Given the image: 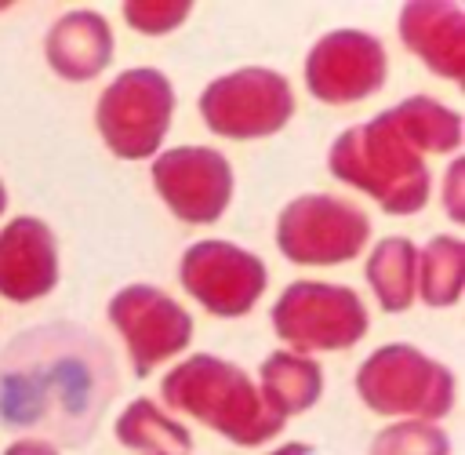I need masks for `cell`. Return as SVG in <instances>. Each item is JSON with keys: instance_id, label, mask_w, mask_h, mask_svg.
Segmentation results:
<instances>
[{"instance_id": "cell-12", "label": "cell", "mask_w": 465, "mask_h": 455, "mask_svg": "<svg viewBox=\"0 0 465 455\" xmlns=\"http://www.w3.org/2000/svg\"><path fill=\"white\" fill-rule=\"evenodd\" d=\"M153 186L182 222L207 226L232 200V164L211 146H174L156 153Z\"/></svg>"}, {"instance_id": "cell-9", "label": "cell", "mask_w": 465, "mask_h": 455, "mask_svg": "<svg viewBox=\"0 0 465 455\" xmlns=\"http://www.w3.org/2000/svg\"><path fill=\"white\" fill-rule=\"evenodd\" d=\"M109 324L124 335L131 371L145 379L156 364L182 353L193 339V317L182 302H174L163 288L127 284L105 306Z\"/></svg>"}, {"instance_id": "cell-26", "label": "cell", "mask_w": 465, "mask_h": 455, "mask_svg": "<svg viewBox=\"0 0 465 455\" xmlns=\"http://www.w3.org/2000/svg\"><path fill=\"white\" fill-rule=\"evenodd\" d=\"M4 207H7V189H4V182H0V215H4Z\"/></svg>"}, {"instance_id": "cell-20", "label": "cell", "mask_w": 465, "mask_h": 455, "mask_svg": "<svg viewBox=\"0 0 465 455\" xmlns=\"http://www.w3.org/2000/svg\"><path fill=\"white\" fill-rule=\"evenodd\" d=\"M465 288V244L458 237H432L418 248V288L414 298L425 306H454Z\"/></svg>"}, {"instance_id": "cell-25", "label": "cell", "mask_w": 465, "mask_h": 455, "mask_svg": "<svg viewBox=\"0 0 465 455\" xmlns=\"http://www.w3.org/2000/svg\"><path fill=\"white\" fill-rule=\"evenodd\" d=\"M269 455H320L312 444H302V440H287V444H280L276 451H269Z\"/></svg>"}, {"instance_id": "cell-13", "label": "cell", "mask_w": 465, "mask_h": 455, "mask_svg": "<svg viewBox=\"0 0 465 455\" xmlns=\"http://www.w3.org/2000/svg\"><path fill=\"white\" fill-rule=\"evenodd\" d=\"M58 284V244L44 218L18 215L0 229V295L11 302L44 298Z\"/></svg>"}, {"instance_id": "cell-23", "label": "cell", "mask_w": 465, "mask_h": 455, "mask_svg": "<svg viewBox=\"0 0 465 455\" xmlns=\"http://www.w3.org/2000/svg\"><path fill=\"white\" fill-rule=\"evenodd\" d=\"M461 175H465V160L458 157L450 167H447V211L454 222L465 218V207H461Z\"/></svg>"}, {"instance_id": "cell-22", "label": "cell", "mask_w": 465, "mask_h": 455, "mask_svg": "<svg viewBox=\"0 0 465 455\" xmlns=\"http://www.w3.org/2000/svg\"><path fill=\"white\" fill-rule=\"evenodd\" d=\"M193 4L189 0H127L124 4V18L149 36H163L174 25H182L189 18Z\"/></svg>"}, {"instance_id": "cell-14", "label": "cell", "mask_w": 465, "mask_h": 455, "mask_svg": "<svg viewBox=\"0 0 465 455\" xmlns=\"http://www.w3.org/2000/svg\"><path fill=\"white\" fill-rule=\"evenodd\" d=\"M396 25L429 73L454 84L465 80V11L454 0H407Z\"/></svg>"}, {"instance_id": "cell-21", "label": "cell", "mask_w": 465, "mask_h": 455, "mask_svg": "<svg viewBox=\"0 0 465 455\" xmlns=\"http://www.w3.org/2000/svg\"><path fill=\"white\" fill-rule=\"evenodd\" d=\"M367 455H450V437L436 422L400 419L374 433Z\"/></svg>"}, {"instance_id": "cell-19", "label": "cell", "mask_w": 465, "mask_h": 455, "mask_svg": "<svg viewBox=\"0 0 465 455\" xmlns=\"http://www.w3.org/2000/svg\"><path fill=\"white\" fill-rule=\"evenodd\" d=\"M116 440L145 455H189L193 433L149 397H134L116 419Z\"/></svg>"}, {"instance_id": "cell-11", "label": "cell", "mask_w": 465, "mask_h": 455, "mask_svg": "<svg viewBox=\"0 0 465 455\" xmlns=\"http://www.w3.org/2000/svg\"><path fill=\"white\" fill-rule=\"evenodd\" d=\"M385 44L367 29H331L305 55V87L312 98L345 106L374 95L385 84Z\"/></svg>"}, {"instance_id": "cell-3", "label": "cell", "mask_w": 465, "mask_h": 455, "mask_svg": "<svg viewBox=\"0 0 465 455\" xmlns=\"http://www.w3.org/2000/svg\"><path fill=\"white\" fill-rule=\"evenodd\" d=\"M334 178L363 189L389 215H414L425 207L432 178L425 157L400 135L389 113H378L367 124L345 127L327 153Z\"/></svg>"}, {"instance_id": "cell-24", "label": "cell", "mask_w": 465, "mask_h": 455, "mask_svg": "<svg viewBox=\"0 0 465 455\" xmlns=\"http://www.w3.org/2000/svg\"><path fill=\"white\" fill-rule=\"evenodd\" d=\"M4 455H58V448L47 440H36V437H18L4 448Z\"/></svg>"}, {"instance_id": "cell-18", "label": "cell", "mask_w": 465, "mask_h": 455, "mask_svg": "<svg viewBox=\"0 0 465 455\" xmlns=\"http://www.w3.org/2000/svg\"><path fill=\"white\" fill-rule=\"evenodd\" d=\"M385 113L421 157L425 153H454L461 146V116H458V109L443 106L440 98L411 95Z\"/></svg>"}, {"instance_id": "cell-17", "label": "cell", "mask_w": 465, "mask_h": 455, "mask_svg": "<svg viewBox=\"0 0 465 455\" xmlns=\"http://www.w3.org/2000/svg\"><path fill=\"white\" fill-rule=\"evenodd\" d=\"M363 277L385 313H400L414 302L418 288V248L411 237H381L363 266Z\"/></svg>"}, {"instance_id": "cell-6", "label": "cell", "mask_w": 465, "mask_h": 455, "mask_svg": "<svg viewBox=\"0 0 465 455\" xmlns=\"http://www.w3.org/2000/svg\"><path fill=\"white\" fill-rule=\"evenodd\" d=\"M272 331L294 353L349 349L367 335V306L349 284L294 280L272 302Z\"/></svg>"}, {"instance_id": "cell-16", "label": "cell", "mask_w": 465, "mask_h": 455, "mask_svg": "<svg viewBox=\"0 0 465 455\" xmlns=\"http://www.w3.org/2000/svg\"><path fill=\"white\" fill-rule=\"evenodd\" d=\"M254 386H258L265 408L287 422V415H302L320 400L323 368H320L316 357H305V353H294V349H276L262 360V371H258Z\"/></svg>"}, {"instance_id": "cell-4", "label": "cell", "mask_w": 465, "mask_h": 455, "mask_svg": "<svg viewBox=\"0 0 465 455\" xmlns=\"http://www.w3.org/2000/svg\"><path fill=\"white\" fill-rule=\"evenodd\" d=\"M356 393L378 415L436 422L454 408V375L425 349L389 342L356 368Z\"/></svg>"}, {"instance_id": "cell-8", "label": "cell", "mask_w": 465, "mask_h": 455, "mask_svg": "<svg viewBox=\"0 0 465 455\" xmlns=\"http://www.w3.org/2000/svg\"><path fill=\"white\" fill-rule=\"evenodd\" d=\"M200 116L214 135L262 138L276 135L294 113L291 80L269 66H243L214 76L200 91Z\"/></svg>"}, {"instance_id": "cell-10", "label": "cell", "mask_w": 465, "mask_h": 455, "mask_svg": "<svg viewBox=\"0 0 465 455\" xmlns=\"http://www.w3.org/2000/svg\"><path fill=\"white\" fill-rule=\"evenodd\" d=\"M182 288L214 317H243L265 291V262L229 240H196L178 266Z\"/></svg>"}, {"instance_id": "cell-7", "label": "cell", "mask_w": 465, "mask_h": 455, "mask_svg": "<svg viewBox=\"0 0 465 455\" xmlns=\"http://www.w3.org/2000/svg\"><path fill=\"white\" fill-rule=\"evenodd\" d=\"M371 218L334 193H302L276 215V248L298 266H338L363 251Z\"/></svg>"}, {"instance_id": "cell-5", "label": "cell", "mask_w": 465, "mask_h": 455, "mask_svg": "<svg viewBox=\"0 0 465 455\" xmlns=\"http://www.w3.org/2000/svg\"><path fill=\"white\" fill-rule=\"evenodd\" d=\"M174 116V87L163 69L131 66L109 80L94 102L102 142L124 160H145L160 149Z\"/></svg>"}, {"instance_id": "cell-15", "label": "cell", "mask_w": 465, "mask_h": 455, "mask_svg": "<svg viewBox=\"0 0 465 455\" xmlns=\"http://www.w3.org/2000/svg\"><path fill=\"white\" fill-rule=\"evenodd\" d=\"M44 55L62 80H94L113 58V29L94 7H73L51 22Z\"/></svg>"}, {"instance_id": "cell-2", "label": "cell", "mask_w": 465, "mask_h": 455, "mask_svg": "<svg viewBox=\"0 0 465 455\" xmlns=\"http://www.w3.org/2000/svg\"><path fill=\"white\" fill-rule=\"evenodd\" d=\"M160 397L167 408L200 419L240 448H258L283 433V419L265 408L254 379L214 353H193L174 364L160 379Z\"/></svg>"}, {"instance_id": "cell-1", "label": "cell", "mask_w": 465, "mask_h": 455, "mask_svg": "<svg viewBox=\"0 0 465 455\" xmlns=\"http://www.w3.org/2000/svg\"><path fill=\"white\" fill-rule=\"evenodd\" d=\"M113 389L116 371L105 342L76 324L22 331L0 357V422L44 433L47 444H84Z\"/></svg>"}]
</instances>
